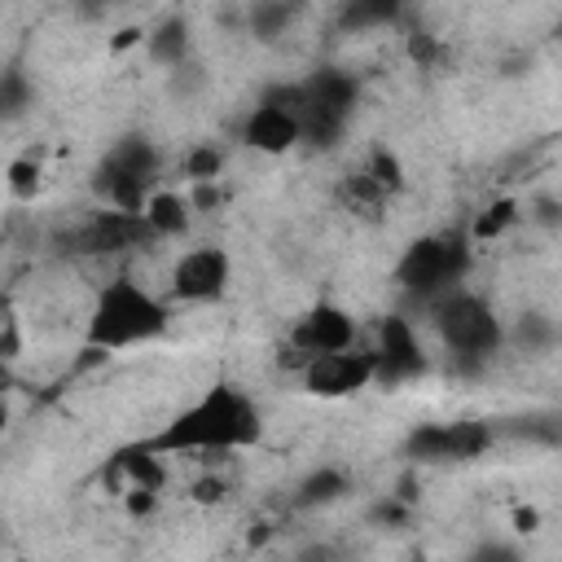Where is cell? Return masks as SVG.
Wrapping results in <instances>:
<instances>
[{"label": "cell", "instance_id": "37", "mask_svg": "<svg viewBox=\"0 0 562 562\" xmlns=\"http://www.w3.org/2000/svg\"><path fill=\"white\" fill-rule=\"evenodd\" d=\"M97 4H123V0H97Z\"/></svg>", "mask_w": 562, "mask_h": 562}, {"label": "cell", "instance_id": "6", "mask_svg": "<svg viewBox=\"0 0 562 562\" xmlns=\"http://www.w3.org/2000/svg\"><path fill=\"white\" fill-rule=\"evenodd\" d=\"M303 101H299V140L316 145V149H334L356 114L360 101V83L338 70V66H321L316 75H307L299 83Z\"/></svg>", "mask_w": 562, "mask_h": 562}, {"label": "cell", "instance_id": "32", "mask_svg": "<svg viewBox=\"0 0 562 562\" xmlns=\"http://www.w3.org/2000/svg\"><path fill=\"white\" fill-rule=\"evenodd\" d=\"M536 220L549 224V228H558V202H553V198H540V202H536Z\"/></svg>", "mask_w": 562, "mask_h": 562}, {"label": "cell", "instance_id": "31", "mask_svg": "<svg viewBox=\"0 0 562 562\" xmlns=\"http://www.w3.org/2000/svg\"><path fill=\"white\" fill-rule=\"evenodd\" d=\"M140 40H145V31H140V26H123V31L114 35V44H110V48H114V53H123V48H132V44H140Z\"/></svg>", "mask_w": 562, "mask_h": 562}, {"label": "cell", "instance_id": "1", "mask_svg": "<svg viewBox=\"0 0 562 562\" xmlns=\"http://www.w3.org/2000/svg\"><path fill=\"white\" fill-rule=\"evenodd\" d=\"M259 439H263L259 404L233 382H215L189 408H180L158 435L140 443L158 457H171V452H237V448H255Z\"/></svg>", "mask_w": 562, "mask_h": 562}, {"label": "cell", "instance_id": "35", "mask_svg": "<svg viewBox=\"0 0 562 562\" xmlns=\"http://www.w3.org/2000/svg\"><path fill=\"white\" fill-rule=\"evenodd\" d=\"M13 382V373H9V360H4V351H0V386H9Z\"/></svg>", "mask_w": 562, "mask_h": 562}, {"label": "cell", "instance_id": "7", "mask_svg": "<svg viewBox=\"0 0 562 562\" xmlns=\"http://www.w3.org/2000/svg\"><path fill=\"white\" fill-rule=\"evenodd\" d=\"M492 448V426L479 417L461 422H426L413 426L404 439V457L417 465H448V461H474Z\"/></svg>", "mask_w": 562, "mask_h": 562}, {"label": "cell", "instance_id": "34", "mask_svg": "<svg viewBox=\"0 0 562 562\" xmlns=\"http://www.w3.org/2000/svg\"><path fill=\"white\" fill-rule=\"evenodd\" d=\"M474 558H518L514 549H505V544H487V549H479Z\"/></svg>", "mask_w": 562, "mask_h": 562}, {"label": "cell", "instance_id": "11", "mask_svg": "<svg viewBox=\"0 0 562 562\" xmlns=\"http://www.w3.org/2000/svg\"><path fill=\"white\" fill-rule=\"evenodd\" d=\"M426 373V351L404 316H382L378 325V347H373V382L382 386H404Z\"/></svg>", "mask_w": 562, "mask_h": 562}, {"label": "cell", "instance_id": "25", "mask_svg": "<svg viewBox=\"0 0 562 562\" xmlns=\"http://www.w3.org/2000/svg\"><path fill=\"white\" fill-rule=\"evenodd\" d=\"M514 342L527 347L531 356H540V351H549L558 342V325L544 312H522V321L514 325Z\"/></svg>", "mask_w": 562, "mask_h": 562}, {"label": "cell", "instance_id": "26", "mask_svg": "<svg viewBox=\"0 0 562 562\" xmlns=\"http://www.w3.org/2000/svg\"><path fill=\"white\" fill-rule=\"evenodd\" d=\"M220 171H224V154L215 145H193L184 154V180L189 184H211V180H220Z\"/></svg>", "mask_w": 562, "mask_h": 562}, {"label": "cell", "instance_id": "14", "mask_svg": "<svg viewBox=\"0 0 562 562\" xmlns=\"http://www.w3.org/2000/svg\"><path fill=\"white\" fill-rule=\"evenodd\" d=\"M189 48H193V31H189V22H184L180 13H171V18H162L154 31H145V53H149V61L162 66V70L184 66V61H189Z\"/></svg>", "mask_w": 562, "mask_h": 562}, {"label": "cell", "instance_id": "22", "mask_svg": "<svg viewBox=\"0 0 562 562\" xmlns=\"http://www.w3.org/2000/svg\"><path fill=\"white\" fill-rule=\"evenodd\" d=\"M518 224V202L514 198H496V202H487L479 215H474V224H470V241H496V237H505L509 228Z\"/></svg>", "mask_w": 562, "mask_h": 562}, {"label": "cell", "instance_id": "38", "mask_svg": "<svg viewBox=\"0 0 562 562\" xmlns=\"http://www.w3.org/2000/svg\"><path fill=\"white\" fill-rule=\"evenodd\" d=\"M0 540H4V522H0Z\"/></svg>", "mask_w": 562, "mask_h": 562}, {"label": "cell", "instance_id": "18", "mask_svg": "<svg viewBox=\"0 0 562 562\" xmlns=\"http://www.w3.org/2000/svg\"><path fill=\"white\" fill-rule=\"evenodd\" d=\"M404 4H408V0H342L338 26H342V31H378V26L400 22Z\"/></svg>", "mask_w": 562, "mask_h": 562}, {"label": "cell", "instance_id": "36", "mask_svg": "<svg viewBox=\"0 0 562 562\" xmlns=\"http://www.w3.org/2000/svg\"><path fill=\"white\" fill-rule=\"evenodd\" d=\"M4 430H9V404L0 400V435H4Z\"/></svg>", "mask_w": 562, "mask_h": 562}, {"label": "cell", "instance_id": "23", "mask_svg": "<svg viewBox=\"0 0 562 562\" xmlns=\"http://www.w3.org/2000/svg\"><path fill=\"white\" fill-rule=\"evenodd\" d=\"M386 198H395L400 189H404V162H400V154L395 149H386V145H378V149H369V158H364V167H360Z\"/></svg>", "mask_w": 562, "mask_h": 562}, {"label": "cell", "instance_id": "15", "mask_svg": "<svg viewBox=\"0 0 562 562\" xmlns=\"http://www.w3.org/2000/svg\"><path fill=\"white\" fill-rule=\"evenodd\" d=\"M145 224L154 228V237H184L193 224V202L176 189H154L145 202Z\"/></svg>", "mask_w": 562, "mask_h": 562}, {"label": "cell", "instance_id": "9", "mask_svg": "<svg viewBox=\"0 0 562 562\" xmlns=\"http://www.w3.org/2000/svg\"><path fill=\"white\" fill-rule=\"evenodd\" d=\"M233 285V259L224 246H193L171 268L176 303H220Z\"/></svg>", "mask_w": 562, "mask_h": 562}, {"label": "cell", "instance_id": "29", "mask_svg": "<svg viewBox=\"0 0 562 562\" xmlns=\"http://www.w3.org/2000/svg\"><path fill=\"white\" fill-rule=\"evenodd\" d=\"M189 496H193L198 505H220V501L228 496V487H224V479H220V474H202V479L189 487Z\"/></svg>", "mask_w": 562, "mask_h": 562}, {"label": "cell", "instance_id": "30", "mask_svg": "<svg viewBox=\"0 0 562 562\" xmlns=\"http://www.w3.org/2000/svg\"><path fill=\"white\" fill-rule=\"evenodd\" d=\"M123 505H127V514H154V505H158V492L154 487H127V496H123Z\"/></svg>", "mask_w": 562, "mask_h": 562}, {"label": "cell", "instance_id": "27", "mask_svg": "<svg viewBox=\"0 0 562 562\" xmlns=\"http://www.w3.org/2000/svg\"><path fill=\"white\" fill-rule=\"evenodd\" d=\"M443 57H448V48H443V40H439L435 31H413V35H408V61H413L417 70H439Z\"/></svg>", "mask_w": 562, "mask_h": 562}, {"label": "cell", "instance_id": "16", "mask_svg": "<svg viewBox=\"0 0 562 562\" xmlns=\"http://www.w3.org/2000/svg\"><path fill=\"white\" fill-rule=\"evenodd\" d=\"M307 0H250L246 9V31L259 40V44H272L281 40L299 18H303Z\"/></svg>", "mask_w": 562, "mask_h": 562}, {"label": "cell", "instance_id": "20", "mask_svg": "<svg viewBox=\"0 0 562 562\" xmlns=\"http://www.w3.org/2000/svg\"><path fill=\"white\" fill-rule=\"evenodd\" d=\"M347 492H351L347 470H338V465H321V470H312V474L299 483L294 505H303V509H312V505H334V501H342Z\"/></svg>", "mask_w": 562, "mask_h": 562}, {"label": "cell", "instance_id": "19", "mask_svg": "<svg viewBox=\"0 0 562 562\" xmlns=\"http://www.w3.org/2000/svg\"><path fill=\"white\" fill-rule=\"evenodd\" d=\"M338 202H342V211L356 215V220H378L391 198H386L364 171H356V176H347V180L338 184Z\"/></svg>", "mask_w": 562, "mask_h": 562}, {"label": "cell", "instance_id": "21", "mask_svg": "<svg viewBox=\"0 0 562 562\" xmlns=\"http://www.w3.org/2000/svg\"><path fill=\"white\" fill-rule=\"evenodd\" d=\"M31 105H35V83L26 79L22 66H4L0 70V123L22 119Z\"/></svg>", "mask_w": 562, "mask_h": 562}, {"label": "cell", "instance_id": "17", "mask_svg": "<svg viewBox=\"0 0 562 562\" xmlns=\"http://www.w3.org/2000/svg\"><path fill=\"white\" fill-rule=\"evenodd\" d=\"M105 474H119V479H127V487H154V492H162V483H167L162 457H158V452H149L145 443L119 448V452L110 457Z\"/></svg>", "mask_w": 562, "mask_h": 562}, {"label": "cell", "instance_id": "8", "mask_svg": "<svg viewBox=\"0 0 562 562\" xmlns=\"http://www.w3.org/2000/svg\"><path fill=\"white\" fill-rule=\"evenodd\" d=\"M61 241H66L70 255H127V250H145L158 237H154V228L145 224L140 211L101 206L79 228H70Z\"/></svg>", "mask_w": 562, "mask_h": 562}, {"label": "cell", "instance_id": "28", "mask_svg": "<svg viewBox=\"0 0 562 562\" xmlns=\"http://www.w3.org/2000/svg\"><path fill=\"white\" fill-rule=\"evenodd\" d=\"M408 518H413V505L400 501V496H386V501H378L369 509V522H382V527H404Z\"/></svg>", "mask_w": 562, "mask_h": 562}, {"label": "cell", "instance_id": "13", "mask_svg": "<svg viewBox=\"0 0 562 562\" xmlns=\"http://www.w3.org/2000/svg\"><path fill=\"white\" fill-rule=\"evenodd\" d=\"M241 140L259 154H290L299 145V119L272 97H259V105L241 123Z\"/></svg>", "mask_w": 562, "mask_h": 562}, {"label": "cell", "instance_id": "3", "mask_svg": "<svg viewBox=\"0 0 562 562\" xmlns=\"http://www.w3.org/2000/svg\"><path fill=\"white\" fill-rule=\"evenodd\" d=\"M162 171V154L145 132H127L119 136L92 167V198L101 206H119V211H145L154 184Z\"/></svg>", "mask_w": 562, "mask_h": 562}, {"label": "cell", "instance_id": "10", "mask_svg": "<svg viewBox=\"0 0 562 562\" xmlns=\"http://www.w3.org/2000/svg\"><path fill=\"white\" fill-rule=\"evenodd\" d=\"M369 382H373V351H356V342L303 360V391L316 400H342L364 391Z\"/></svg>", "mask_w": 562, "mask_h": 562}, {"label": "cell", "instance_id": "12", "mask_svg": "<svg viewBox=\"0 0 562 562\" xmlns=\"http://www.w3.org/2000/svg\"><path fill=\"white\" fill-rule=\"evenodd\" d=\"M351 342H356V321L338 303L307 307L290 329V351H299V360L321 356V351H338V347H351Z\"/></svg>", "mask_w": 562, "mask_h": 562}, {"label": "cell", "instance_id": "5", "mask_svg": "<svg viewBox=\"0 0 562 562\" xmlns=\"http://www.w3.org/2000/svg\"><path fill=\"white\" fill-rule=\"evenodd\" d=\"M470 263H474V250H470L465 233H426L404 246V255L395 263V281H400V290L435 303L439 294L461 285Z\"/></svg>", "mask_w": 562, "mask_h": 562}, {"label": "cell", "instance_id": "33", "mask_svg": "<svg viewBox=\"0 0 562 562\" xmlns=\"http://www.w3.org/2000/svg\"><path fill=\"white\" fill-rule=\"evenodd\" d=\"M536 522H540L536 509H514V527H518V531H536Z\"/></svg>", "mask_w": 562, "mask_h": 562}, {"label": "cell", "instance_id": "24", "mask_svg": "<svg viewBox=\"0 0 562 562\" xmlns=\"http://www.w3.org/2000/svg\"><path fill=\"white\" fill-rule=\"evenodd\" d=\"M4 180H9V193H13V198L31 202V198L44 189V162H40V154H18V158L4 167Z\"/></svg>", "mask_w": 562, "mask_h": 562}, {"label": "cell", "instance_id": "4", "mask_svg": "<svg viewBox=\"0 0 562 562\" xmlns=\"http://www.w3.org/2000/svg\"><path fill=\"white\" fill-rule=\"evenodd\" d=\"M435 329L439 342L452 351L461 369H483L501 347H505V325L501 316L470 290H448L435 299Z\"/></svg>", "mask_w": 562, "mask_h": 562}, {"label": "cell", "instance_id": "2", "mask_svg": "<svg viewBox=\"0 0 562 562\" xmlns=\"http://www.w3.org/2000/svg\"><path fill=\"white\" fill-rule=\"evenodd\" d=\"M171 325V312L158 294H149L140 281H132L127 272H119L114 281H105L97 290V303L88 312V329H83V342L92 351H127V347H140V342H154L162 338Z\"/></svg>", "mask_w": 562, "mask_h": 562}]
</instances>
